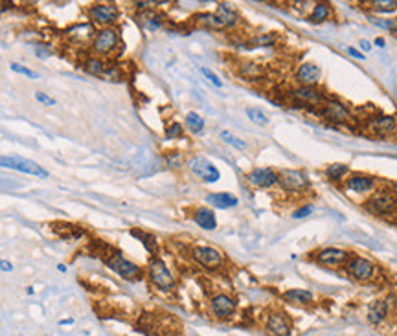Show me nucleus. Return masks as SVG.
Segmentation results:
<instances>
[{
	"label": "nucleus",
	"instance_id": "14",
	"mask_svg": "<svg viewBox=\"0 0 397 336\" xmlns=\"http://www.w3.org/2000/svg\"><path fill=\"white\" fill-rule=\"evenodd\" d=\"M267 329L270 331L274 336H289V333H291V323H289V320H287L283 314L274 312L267 320Z\"/></svg>",
	"mask_w": 397,
	"mask_h": 336
},
{
	"label": "nucleus",
	"instance_id": "36",
	"mask_svg": "<svg viewBox=\"0 0 397 336\" xmlns=\"http://www.w3.org/2000/svg\"><path fill=\"white\" fill-rule=\"evenodd\" d=\"M35 99L39 101L41 105H44V107H53L55 105V99L53 97H50L48 94H44V92H35Z\"/></svg>",
	"mask_w": 397,
	"mask_h": 336
},
{
	"label": "nucleus",
	"instance_id": "24",
	"mask_svg": "<svg viewBox=\"0 0 397 336\" xmlns=\"http://www.w3.org/2000/svg\"><path fill=\"white\" fill-rule=\"evenodd\" d=\"M285 299L294 301V303H311L312 301V294L309 291H302V289H293V291H287L283 294Z\"/></svg>",
	"mask_w": 397,
	"mask_h": 336
},
{
	"label": "nucleus",
	"instance_id": "28",
	"mask_svg": "<svg viewBox=\"0 0 397 336\" xmlns=\"http://www.w3.org/2000/svg\"><path fill=\"white\" fill-rule=\"evenodd\" d=\"M327 17H329V4L320 2V4H316V6H314V9H312V13H311V17H309V20H311L312 24H320V22H324Z\"/></svg>",
	"mask_w": 397,
	"mask_h": 336
},
{
	"label": "nucleus",
	"instance_id": "26",
	"mask_svg": "<svg viewBox=\"0 0 397 336\" xmlns=\"http://www.w3.org/2000/svg\"><path fill=\"white\" fill-rule=\"evenodd\" d=\"M195 19L199 24L210 28V30H222V28H224L221 24V20H219V17L215 13H201V15H197Z\"/></svg>",
	"mask_w": 397,
	"mask_h": 336
},
{
	"label": "nucleus",
	"instance_id": "47",
	"mask_svg": "<svg viewBox=\"0 0 397 336\" xmlns=\"http://www.w3.org/2000/svg\"><path fill=\"white\" fill-rule=\"evenodd\" d=\"M57 268H59V270H61V272H66L65 265H57Z\"/></svg>",
	"mask_w": 397,
	"mask_h": 336
},
{
	"label": "nucleus",
	"instance_id": "27",
	"mask_svg": "<svg viewBox=\"0 0 397 336\" xmlns=\"http://www.w3.org/2000/svg\"><path fill=\"white\" fill-rule=\"evenodd\" d=\"M140 24H142V28H143V30H147V32H156L158 28L162 26V20H160V17H158V15L147 11L145 15H142V17H140Z\"/></svg>",
	"mask_w": 397,
	"mask_h": 336
},
{
	"label": "nucleus",
	"instance_id": "25",
	"mask_svg": "<svg viewBox=\"0 0 397 336\" xmlns=\"http://www.w3.org/2000/svg\"><path fill=\"white\" fill-rule=\"evenodd\" d=\"M83 68H85L88 74H92V76H101V78H103L105 72H107V66H105V63L101 61V59H98V57L87 59L85 63H83Z\"/></svg>",
	"mask_w": 397,
	"mask_h": 336
},
{
	"label": "nucleus",
	"instance_id": "34",
	"mask_svg": "<svg viewBox=\"0 0 397 336\" xmlns=\"http://www.w3.org/2000/svg\"><path fill=\"white\" fill-rule=\"evenodd\" d=\"M11 70L17 72V74H22V76H26V78H30V79H39V74H37V72L30 70L28 66H22V65H19V63H11Z\"/></svg>",
	"mask_w": 397,
	"mask_h": 336
},
{
	"label": "nucleus",
	"instance_id": "20",
	"mask_svg": "<svg viewBox=\"0 0 397 336\" xmlns=\"http://www.w3.org/2000/svg\"><path fill=\"white\" fill-rule=\"evenodd\" d=\"M215 15L219 17V20H221V24L224 28L237 26V22H239V15L235 13L234 9L228 6V4H219V6H217V11H215Z\"/></svg>",
	"mask_w": 397,
	"mask_h": 336
},
{
	"label": "nucleus",
	"instance_id": "3",
	"mask_svg": "<svg viewBox=\"0 0 397 336\" xmlns=\"http://www.w3.org/2000/svg\"><path fill=\"white\" fill-rule=\"evenodd\" d=\"M149 278L153 281V285H156L158 289H162V291H170L175 287V278H173V274L170 272V268L166 266L162 259H151L149 263Z\"/></svg>",
	"mask_w": 397,
	"mask_h": 336
},
{
	"label": "nucleus",
	"instance_id": "41",
	"mask_svg": "<svg viewBox=\"0 0 397 336\" xmlns=\"http://www.w3.org/2000/svg\"><path fill=\"white\" fill-rule=\"evenodd\" d=\"M252 42H254V44H263V46L272 44V42H274V35H272V33H268V35H261V37H256Z\"/></svg>",
	"mask_w": 397,
	"mask_h": 336
},
{
	"label": "nucleus",
	"instance_id": "17",
	"mask_svg": "<svg viewBox=\"0 0 397 336\" xmlns=\"http://www.w3.org/2000/svg\"><path fill=\"white\" fill-rule=\"evenodd\" d=\"M206 202L219 210H228V208L237 206V197L232 193H210L206 197Z\"/></svg>",
	"mask_w": 397,
	"mask_h": 336
},
{
	"label": "nucleus",
	"instance_id": "4",
	"mask_svg": "<svg viewBox=\"0 0 397 336\" xmlns=\"http://www.w3.org/2000/svg\"><path fill=\"white\" fill-rule=\"evenodd\" d=\"M87 13H88V19H90L94 24L111 28V24L118 19V15H120V9H118L116 4L105 2V4H92Z\"/></svg>",
	"mask_w": 397,
	"mask_h": 336
},
{
	"label": "nucleus",
	"instance_id": "11",
	"mask_svg": "<svg viewBox=\"0 0 397 336\" xmlns=\"http://www.w3.org/2000/svg\"><path fill=\"white\" fill-rule=\"evenodd\" d=\"M212 310H214L215 316L228 318L235 312V301L226 294H217L212 299Z\"/></svg>",
	"mask_w": 397,
	"mask_h": 336
},
{
	"label": "nucleus",
	"instance_id": "19",
	"mask_svg": "<svg viewBox=\"0 0 397 336\" xmlns=\"http://www.w3.org/2000/svg\"><path fill=\"white\" fill-rule=\"evenodd\" d=\"M326 118H329L331 122L344 123L350 120V112H348V109H346L342 103H339V101H329V103L326 105Z\"/></svg>",
	"mask_w": 397,
	"mask_h": 336
},
{
	"label": "nucleus",
	"instance_id": "13",
	"mask_svg": "<svg viewBox=\"0 0 397 336\" xmlns=\"http://www.w3.org/2000/svg\"><path fill=\"white\" fill-rule=\"evenodd\" d=\"M368 210H371L373 213H388L396 210V199L388 193H379L368 202Z\"/></svg>",
	"mask_w": 397,
	"mask_h": 336
},
{
	"label": "nucleus",
	"instance_id": "38",
	"mask_svg": "<svg viewBox=\"0 0 397 336\" xmlns=\"http://www.w3.org/2000/svg\"><path fill=\"white\" fill-rule=\"evenodd\" d=\"M52 48H50V46L48 44H37L35 46V55H37V57L39 59H46V57H50V55H52Z\"/></svg>",
	"mask_w": 397,
	"mask_h": 336
},
{
	"label": "nucleus",
	"instance_id": "46",
	"mask_svg": "<svg viewBox=\"0 0 397 336\" xmlns=\"http://www.w3.org/2000/svg\"><path fill=\"white\" fill-rule=\"evenodd\" d=\"M375 44H377V46H384V41L383 39H377V41H375Z\"/></svg>",
	"mask_w": 397,
	"mask_h": 336
},
{
	"label": "nucleus",
	"instance_id": "15",
	"mask_svg": "<svg viewBox=\"0 0 397 336\" xmlns=\"http://www.w3.org/2000/svg\"><path fill=\"white\" fill-rule=\"evenodd\" d=\"M346 257H348V253L344 250H339V248H326V250L318 252V255H316L320 265L326 266H339L340 263H344Z\"/></svg>",
	"mask_w": 397,
	"mask_h": 336
},
{
	"label": "nucleus",
	"instance_id": "10",
	"mask_svg": "<svg viewBox=\"0 0 397 336\" xmlns=\"http://www.w3.org/2000/svg\"><path fill=\"white\" fill-rule=\"evenodd\" d=\"M278 184H281V188H285L287 191H298V189L306 188L307 180L300 171L283 169V171L278 173Z\"/></svg>",
	"mask_w": 397,
	"mask_h": 336
},
{
	"label": "nucleus",
	"instance_id": "37",
	"mask_svg": "<svg viewBox=\"0 0 397 336\" xmlns=\"http://www.w3.org/2000/svg\"><path fill=\"white\" fill-rule=\"evenodd\" d=\"M201 72L202 74H204V76H206V78H208V81L212 84H214V86H217V88H221L222 86V81L221 79H219V76H215L214 72L210 70V68H201Z\"/></svg>",
	"mask_w": 397,
	"mask_h": 336
},
{
	"label": "nucleus",
	"instance_id": "1",
	"mask_svg": "<svg viewBox=\"0 0 397 336\" xmlns=\"http://www.w3.org/2000/svg\"><path fill=\"white\" fill-rule=\"evenodd\" d=\"M0 166L6 169L26 173V175L41 176V178L48 176V171L44 168H41L37 162L28 160V158H20V156H0Z\"/></svg>",
	"mask_w": 397,
	"mask_h": 336
},
{
	"label": "nucleus",
	"instance_id": "12",
	"mask_svg": "<svg viewBox=\"0 0 397 336\" xmlns=\"http://www.w3.org/2000/svg\"><path fill=\"white\" fill-rule=\"evenodd\" d=\"M296 79L302 86H314V83L320 79V68L314 63H304L296 72Z\"/></svg>",
	"mask_w": 397,
	"mask_h": 336
},
{
	"label": "nucleus",
	"instance_id": "45",
	"mask_svg": "<svg viewBox=\"0 0 397 336\" xmlns=\"http://www.w3.org/2000/svg\"><path fill=\"white\" fill-rule=\"evenodd\" d=\"M360 48H362L364 52H370V50H371V44L368 42V41H360Z\"/></svg>",
	"mask_w": 397,
	"mask_h": 336
},
{
	"label": "nucleus",
	"instance_id": "40",
	"mask_svg": "<svg viewBox=\"0 0 397 336\" xmlns=\"http://www.w3.org/2000/svg\"><path fill=\"white\" fill-rule=\"evenodd\" d=\"M314 211V208L312 206H304V208H300V210H296L293 213V217L294 219H306V217H309V215Z\"/></svg>",
	"mask_w": 397,
	"mask_h": 336
},
{
	"label": "nucleus",
	"instance_id": "9",
	"mask_svg": "<svg viewBox=\"0 0 397 336\" xmlns=\"http://www.w3.org/2000/svg\"><path fill=\"white\" fill-rule=\"evenodd\" d=\"M247 180L256 188H270L278 184V173L270 168H256L248 173Z\"/></svg>",
	"mask_w": 397,
	"mask_h": 336
},
{
	"label": "nucleus",
	"instance_id": "31",
	"mask_svg": "<svg viewBox=\"0 0 397 336\" xmlns=\"http://www.w3.org/2000/svg\"><path fill=\"white\" fill-rule=\"evenodd\" d=\"M348 173V168H346L344 164H333L329 168L326 169V175L331 178V180H340L342 176Z\"/></svg>",
	"mask_w": 397,
	"mask_h": 336
},
{
	"label": "nucleus",
	"instance_id": "29",
	"mask_svg": "<svg viewBox=\"0 0 397 336\" xmlns=\"http://www.w3.org/2000/svg\"><path fill=\"white\" fill-rule=\"evenodd\" d=\"M186 125H188V129L197 134V132H201L204 129V120H202L197 112H188V116H186Z\"/></svg>",
	"mask_w": 397,
	"mask_h": 336
},
{
	"label": "nucleus",
	"instance_id": "30",
	"mask_svg": "<svg viewBox=\"0 0 397 336\" xmlns=\"http://www.w3.org/2000/svg\"><path fill=\"white\" fill-rule=\"evenodd\" d=\"M221 138H222V142H226L228 145L239 149V151H245V149H247V142H243L241 138H237V136L232 134V132H228V130H222Z\"/></svg>",
	"mask_w": 397,
	"mask_h": 336
},
{
	"label": "nucleus",
	"instance_id": "18",
	"mask_svg": "<svg viewBox=\"0 0 397 336\" xmlns=\"http://www.w3.org/2000/svg\"><path fill=\"white\" fill-rule=\"evenodd\" d=\"M193 220L202 228V230H215L217 228V219L215 213L208 208H199L195 213H193Z\"/></svg>",
	"mask_w": 397,
	"mask_h": 336
},
{
	"label": "nucleus",
	"instance_id": "33",
	"mask_svg": "<svg viewBox=\"0 0 397 336\" xmlns=\"http://www.w3.org/2000/svg\"><path fill=\"white\" fill-rule=\"evenodd\" d=\"M371 6L379 11H394L397 9V2L396 0H375V2H371Z\"/></svg>",
	"mask_w": 397,
	"mask_h": 336
},
{
	"label": "nucleus",
	"instance_id": "42",
	"mask_svg": "<svg viewBox=\"0 0 397 336\" xmlns=\"http://www.w3.org/2000/svg\"><path fill=\"white\" fill-rule=\"evenodd\" d=\"M132 235H136V237H140V239H142V243L145 246H147V248H149V250H153V248H155V243H153V237H149V235H145V233H140V232H132Z\"/></svg>",
	"mask_w": 397,
	"mask_h": 336
},
{
	"label": "nucleus",
	"instance_id": "16",
	"mask_svg": "<svg viewBox=\"0 0 397 336\" xmlns=\"http://www.w3.org/2000/svg\"><path fill=\"white\" fill-rule=\"evenodd\" d=\"M293 96L307 105H320L322 103V94H320L314 86H300L293 92Z\"/></svg>",
	"mask_w": 397,
	"mask_h": 336
},
{
	"label": "nucleus",
	"instance_id": "8",
	"mask_svg": "<svg viewBox=\"0 0 397 336\" xmlns=\"http://www.w3.org/2000/svg\"><path fill=\"white\" fill-rule=\"evenodd\" d=\"M346 270H348V274H350L353 279H357V281H368V279L373 278L375 266H373V263H370V261L364 257H353V259H350Z\"/></svg>",
	"mask_w": 397,
	"mask_h": 336
},
{
	"label": "nucleus",
	"instance_id": "32",
	"mask_svg": "<svg viewBox=\"0 0 397 336\" xmlns=\"http://www.w3.org/2000/svg\"><path fill=\"white\" fill-rule=\"evenodd\" d=\"M247 116L252 120V123H256V125H267L268 123V118L267 114L263 112L261 109H247Z\"/></svg>",
	"mask_w": 397,
	"mask_h": 336
},
{
	"label": "nucleus",
	"instance_id": "7",
	"mask_svg": "<svg viewBox=\"0 0 397 336\" xmlns=\"http://www.w3.org/2000/svg\"><path fill=\"white\" fill-rule=\"evenodd\" d=\"M193 259L204 268H219L222 265V253L212 246H195Z\"/></svg>",
	"mask_w": 397,
	"mask_h": 336
},
{
	"label": "nucleus",
	"instance_id": "2",
	"mask_svg": "<svg viewBox=\"0 0 397 336\" xmlns=\"http://www.w3.org/2000/svg\"><path fill=\"white\" fill-rule=\"evenodd\" d=\"M120 44V33L114 28H101L96 32L92 39V52L98 55H109L118 48Z\"/></svg>",
	"mask_w": 397,
	"mask_h": 336
},
{
	"label": "nucleus",
	"instance_id": "39",
	"mask_svg": "<svg viewBox=\"0 0 397 336\" xmlns=\"http://www.w3.org/2000/svg\"><path fill=\"white\" fill-rule=\"evenodd\" d=\"M243 76H247V78H256V76H260V68H258L254 63H247V65L243 66Z\"/></svg>",
	"mask_w": 397,
	"mask_h": 336
},
{
	"label": "nucleus",
	"instance_id": "43",
	"mask_svg": "<svg viewBox=\"0 0 397 336\" xmlns=\"http://www.w3.org/2000/svg\"><path fill=\"white\" fill-rule=\"evenodd\" d=\"M0 270H2V272H11V270H13V265H11L9 261L0 259Z\"/></svg>",
	"mask_w": 397,
	"mask_h": 336
},
{
	"label": "nucleus",
	"instance_id": "44",
	"mask_svg": "<svg viewBox=\"0 0 397 336\" xmlns=\"http://www.w3.org/2000/svg\"><path fill=\"white\" fill-rule=\"evenodd\" d=\"M346 52L350 53V55H352V57L358 59V61H362V59H364V55H362V53H360V52H357V50H355V48H346Z\"/></svg>",
	"mask_w": 397,
	"mask_h": 336
},
{
	"label": "nucleus",
	"instance_id": "5",
	"mask_svg": "<svg viewBox=\"0 0 397 336\" xmlns=\"http://www.w3.org/2000/svg\"><path fill=\"white\" fill-rule=\"evenodd\" d=\"M188 168L195 173L201 180L208 182V184H214L221 178V173H219V169L215 168L212 162H208L206 158H202V156H195V158H191L188 164Z\"/></svg>",
	"mask_w": 397,
	"mask_h": 336
},
{
	"label": "nucleus",
	"instance_id": "35",
	"mask_svg": "<svg viewBox=\"0 0 397 336\" xmlns=\"http://www.w3.org/2000/svg\"><path fill=\"white\" fill-rule=\"evenodd\" d=\"M182 136V125L180 123H171L170 127L166 129V138L173 140V138H180Z\"/></svg>",
	"mask_w": 397,
	"mask_h": 336
},
{
	"label": "nucleus",
	"instance_id": "6",
	"mask_svg": "<svg viewBox=\"0 0 397 336\" xmlns=\"http://www.w3.org/2000/svg\"><path fill=\"white\" fill-rule=\"evenodd\" d=\"M107 265L111 266V268L116 272V274H120L122 278L129 279V281L140 279V276H142L140 266L134 265V263H131L129 259H125L122 253H116V255H112L111 259H107Z\"/></svg>",
	"mask_w": 397,
	"mask_h": 336
},
{
	"label": "nucleus",
	"instance_id": "48",
	"mask_svg": "<svg viewBox=\"0 0 397 336\" xmlns=\"http://www.w3.org/2000/svg\"><path fill=\"white\" fill-rule=\"evenodd\" d=\"M394 191H396V197H397V182L394 184Z\"/></svg>",
	"mask_w": 397,
	"mask_h": 336
},
{
	"label": "nucleus",
	"instance_id": "22",
	"mask_svg": "<svg viewBox=\"0 0 397 336\" xmlns=\"http://www.w3.org/2000/svg\"><path fill=\"white\" fill-rule=\"evenodd\" d=\"M388 314V301L386 299H377L375 303H371L370 310H368V320L373 325H379Z\"/></svg>",
	"mask_w": 397,
	"mask_h": 336
},
{
	"label": "nucleus",
	"instance_id": "21",
	"mask_svg": "<svg viewBox=\"0 0 397 336\" xmlns=\"http://www.w3.org/2000/svg\"><path fill=\"white\" fill-rule=\"evenodd\" d=\"M346 186H348V189L355 191V193H366V191H370V189L375 186V182H373V178H370V176L357 175V176H352L350 180L346 182Z\"/></svg>",
	"mask_w": 397,
	"mask_h": 336
},
{
	"label": "nucleus",
	"instance_id": "23",
	"mask_svg": "<svg viewBox=\"0 0 397 336\" xmlns=\"http://www.w3.org/2000/svg\"><path fill=\"white\" fill-rule=\"evenodd\" d=\"M371 127L375 129L377 134H388L396 129V120L392 116H377L371 122Z\"/></svg>",
	"mask_w": 397,
	"mask_h": 336
}]
</instances>
